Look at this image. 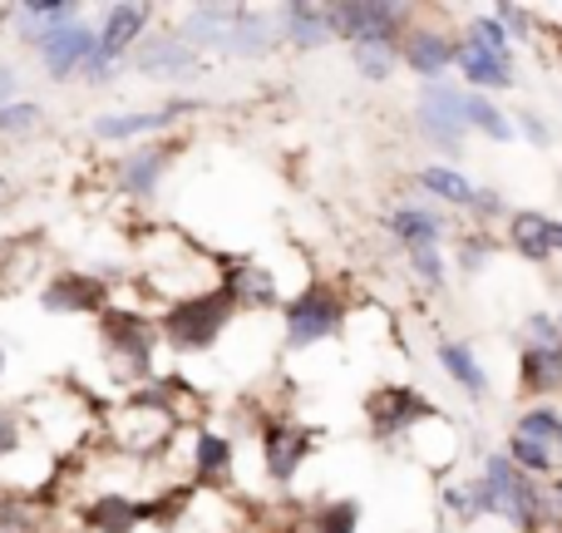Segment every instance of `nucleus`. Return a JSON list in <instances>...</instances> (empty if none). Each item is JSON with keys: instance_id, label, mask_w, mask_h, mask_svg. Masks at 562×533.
Wrapping results in <instances>:
<instances>
[{"instance_id": "obj_28", "label": "nucleus", "mask_w": 562, "mask_h": 533, "mask_svg": "<svg viewBox=\"0 0 562 533\" xmlns=\"http://www.w3.org/2000/svg\"><path fill=\"white\" fill-rule=\"evenodd\" d=\"M415 184L425 188L435 203H449V208H459V213H469V203H474V188L479 184H469L459 168H449V164H425L415 174Z\"/></svg>"}, {"instance_id": "obj_19", "label": "nucleus", "mask_w": 562, "mask_h": 533, "mask_svg": "<svg viewBox=\"0 0 562 533\" xmlns=\"http://www.w3.org/2000/svg\"><path fill=\"white\" fill-rule=\"evenodd\" d=\"M281 45V30L272 10H257V5H237L233 15V35H227V55L233 59H267Z\"/></svg>"}, {"instance_id": "obj_36", "label": "nucleus", "mask_w": 562, "mask_h": 533, "mask_svg": "<svg viewBox=\"0 0 562 533\" xmlns=\"http://www.w3.org/2000/svg\"><path fill=\"white\" fill-rule=\"evenodd\" d=\"M494 253H498V243L488 233H459L454 237V267L464 271V277H479Z\"/></svg>"}, {"instance_id": "obj_30", "label": "nucleus", "mask_w": 562, "mask_h": 533, "mask_svg": "<svg viewBox=\"0 0 562 533\" xmlns=\"http://www.w3.org/2000/svg\"><path fill=\"white\" fill-rule=\"evenodd\" d=\"M464 119H469V134H484V138H494V144H514V114L508 109H498L488 95H474L469 89L464 95Z\"/></svg>"}, {"instance_id": "obj_31", "label": "nucleus", "mask_w": 562, "mask_h": 533, "mask_svg": "<svg viewBox=\"0 0 562 533\" xmlns=\"http://www.w3.org/2000/svg\"><path fill=\"white\" fill-rule=\"evenodd\" d=\"M504 455L514 459L528 479H538V485H548V479L562 475V459L553 455V449H543L538 440H528V435H514V430H508V440H504Z\"/></svg>"}, {"instance_id": "obj_9", "label": "nucleus", "mask_w": 562, "mask_h": 533, "mask_svg": "<svg viewBox=\"0 0 562 533\" xmlns=\"http://www.w3.org/2000/svg\"><path fill=\"white\" fill-rule=\"evenodd\" d=\"M109 297H114V287L104 277H94V271H55L45 281V291H40V307L49 317H104L114 307Z\"/></svg>"}, {"instance_id": "obj_16", "label": "nucleus", "mask_w": 562, "mask_h": 533, "mask_svg": "<svg viewBox=\"0 0 562 533\" xmlns=\"http://www.w3.org/2000/svg\"><path fill=\"white\" fill-rule=\"evenodd\" d=\"M237 469V449L223 430L198 425L193 430V489H227Z\"/></svg>"}, {"instance_id": "obj_26", "label": "nucleus", "mask_w": 562, "mask_h": 533, "mask_svg": "<svg viewBox=\"0 0 562 533\" xmlns=\"http://www.w3.org/2000/svg\"><path fill=\"white\" fill-rule=\"evenodd\" d=\"M233 15H237V5H193L183 15V30H178V35H183L188 45L198 49V55H203V49H217V55H227Z\"/></svg>"}, {"instance_id": "obj_25", "label": "nucleus", "mask_w": 562, "mask_h": 533, "mask_svg": "<svg viewBox=\"0 0 562 533\" xmlns=\"http://www.w3.org/2000/svg\"><path fill=\"white\" fill-rule=\"evenodd\" d=\"M435 360H439V370H445V376L454 380V386L464 390L469 400H484V396H488V370L479 366V351L469 346V341L445 336V341L435 346Z\"/></svg>"}, {"instance_id": "obj_20", "label": "nucleus", "mask_w": 562, "mask_h": 533, "mask_svg": "<svg viewBox=\"0 0 562 533\" xmlns=\"http://www.w3.org/2000/svg\"><path fill=\"white\" fill-rule=\"evenodd\" d=\"M173 154H178V144H144V148H134V154H124V164H119V193L154 198L168 164H173Z\"/></svg>"}, {"instance_id": "obj_22", "label": "nucleus", "mask_w": 562, "mask_h": 533, "mask_svg": "<svg viewBox=\"0 0 562 533\" xmlns=\"http://www.w3.org/2000/svg\"><path fill=\"white\" fill-rule=\"evenodd\" d=\"M217 281H223L227 291L237 297V307H252V311H272L281 307V287H277V271H267L262 263H223L217 271Z\"/></svg>"}, {"instance_id": "obj_40", "label": "nucleus", "mask_w": 562, "mask_h": 533, "mask_svg": "<svg viewBox=\"0 0 562 533\" xmlns=\"http://www.w3.org/2000/svg\"><path fill=\"white\" fill-rule=\"evenodd\" d=\"M514 208L504 203V193L498 188H474V203H469V218H479V223H494V218H508Z\"/></svg>"}, {"instance_id": "obj_39", "label": "nucleus", "mask_w": 562, "mask_h": 533, "mask_svg": "<svg viewBox=\"0 0 562 533\" xmlns=\"http://www.w3.org/2000/svg\"><path fill=\"white\" fill-rule=\"evenodd\" d=\"M514 134L528 138L533 148H553V129H548V119L538 114V109H518V114H514Z\"/></svg>"}, {"instance_id": "obj_35", "label": "nucleus", "mask_w": 562, "mask_h": 533, "mask_svg": "<svg viewBox=\"0 0 562 533\" xmlns=\"http://www.w3.org/2000/svg\"><path fill=\"white\" fill-rule=\"evenodd\" d=\"M405 267H409V277H415L425 291H445L449 287V257H445V247H409Z\"/></svg>"}, {"instance_id": "obj_5", "label": "nucleus", "mask_w": 562, "mask_h": 533, "mask_svg": "<svg viewBox=\"0 0 562 533\" xmlns=\"http://www.w3.org/2000/svg\"><path fill=\"white\" fill-rule=\"evenodd\" d=\"M464 85H454V79H435V85H419L415 95V114H409V124H415V134L425 138L429 148H439V154L459 158L469 144V119H464Z\"/></svg>"}, {"instance_id": "obj_7", "label": "nucleus", "mask_w": 562, "mask_h": 533, "mask_svg": "<svg viewBox=\"0 0 562 533\" xmlns=\"http://www.w3.org/2000/svg\"><path fill=\"white\" fill-rule=\"evenodd\" d=\"M445 410L425 396L419 386H375L366 396V425L375 445H395V440H409L419 425L439 420Z\"/></svg>"}, {"instance_id": "obj_44", "label": "nucleus", "mask_w": 562, "mask_h": 533, "mask_svg": "<svg viewBox=\"0 0 562 533\" xmlns=\"http://www.w3.org/2000/svg\"><path fill=\"white\" fill-rule=\"evenodd\" d=\"M543 495H548V509H553V519L562 524V475H558V479H548Z\"/></svg>"}, {"instance_id": "obj_4", "label": "nucleus", "mask_w": 562, "mask_h": 533, "mask_svg": "<svg viewBox=\"0 0 562 533\" xmlns=\"http://www.w3.org/2000/svg\"><path fill=\"white\" fill-rule=\"evenodd\" d=\"M479 475L494 485V495H498V504H504V514L498 519H508L518 533H548V529H562L558 519H553V509H548V495H543V485L538 479H528L524 469L514 465V459L504 455V449H488L484 455V469Z\"/></svg>"}, {"instance_id": "obj_10", "label": "nucleus", "mask_w": 562, "mask_h": 533, "mask_svg": "<svg viewBox=\"0 0 562 533\" xmlns=\"http://www.w3.org/2000/svg\"><path fill=\"white\" fill-rule=\"evenodd\" d=\"M459 55V35L445 25H409L405 40H400V65L419 79V85H435V79H449V65Z\"/></svg>"}, {"instance_id": "obj_42", "label": "nucleus", "mask_w": 562, "mask_h": 533, "mask_svg": "<svg viewBox=\"0 0 562 533\" xmlns=\"http://www.w3.org/2000/svg\"><path fill=\"white\" fill-rule=\"evenodd\" d=\"M20 445H25V425H20V415L10 406H0V459L20 455Z\"/></svg>"}, {"instance_id": "obj_3", "label": "nucleus", "mask_w": 562, "mask_h": 533, "mask_svg": "<svg viewBox=\"0 0 562 533\" xmlns=\"http://www.w3.org/2000/svg\"><path fill=\"white\" fill-rule=\"evenodd\" d=\"M99 346H104V360L114 370V380H144L154 376V360H158V321L144 317V311H128V307H109L99 317Z\"/></svg>"}, {"instance_id": "obj_18", "label": "nucleus", "mask_w": 562, "mask_h": 533, "mask_svg": "<svg viewBox=\"0 0 562 533\" xmlns=\"http://www.w3.org/2000/svg\"><path fill=\"white\" fill-rule=\"evenodd\" d=\"M385 233L395 237L400 253H409V247H445L449 223H445V213H435V208H425V203H400L395 213L385 218Z\"/></svg>"}, {"instance_id": "obj_43", "label": "nucleus", "mask_w": 562, "mask_h": 533, "mask_svg": "<svg viewBox=\"0 0 562 533\" xmlns=\"http://www.w3.org/2000/svg\"><path fill=\"white\" fill-rule=\"evenodd\" d=\"M15 85H20V75L10 65H0V109L15 104Z\"/></svg>"}, {"instance_id": "obj_17", "label": "nucleus", "mask_w": 562, "mask_h": 533, "mask_svg": "<svg viewBox=\"0 0 562 533\" xmlns=\"http://www.w3.org/2000/svg\"><path fill=\"white\" fill-rule=\"evenodd\" d=\"M277 30L291 49H326L330 40V10L321 0H291V5H277Z\"/></svg>"}, {"instance_id": "obj_23", "label": "nucleus", "mask_w": 562, "mask_h": 533, "mask_svg": "<svg viewBox=\"0 0 562 533\" xmlns=\"http://www.w3.org/2000/svg\"><path fill=\"white\" fill-rule=\"evenodd\" d=\"M518 396L524 400H548V396H562V346L548 351V346H524L518 351Z\"/></svg>"}, {"instance_id": "obj_1", "label": "nucleus", "mask_w": 562, "mask_h": 533, "mask_svg": "<svg viewBox=\"0 0 562 533\" xmlns=\"http://www.w3.org/2000/svg\"><path fill=\"white\" fill-rule=\"evenodd\" d=\"M243 317L237 297L213 281L203 291H188V297H173L164 311H158V341H164L173 356H203L217 341L227 336V326Z\"/></svg>"}, {"instance_id": "obj_32", "label": "nucleus", "mask_w": 562, "mask_h": 533, "mask_svg": "<svg viewBox=\"0 0 562 533\" xmlns=\"http://www.w3.org/2000/svg\"><path fill=\"white\" fill-rule=\"evenodd\" d=\"M360 519H366V504L350 495L340 499H321L306 514V533H360Z\"/></svg>"}, {"instance_id": "obj_29", "label": "nucleus", "mask_w": 562, "mask_h": 533, "mask_svg": "<svg viewBox=\"0 0 562 533\" xmlns=\"http://www.w3.org/2000/svg\"><path fill=\"white\" fill-rule=\"evenodd\" d=\"M514 435L538 440V445L553 449V455L562 459V406H553V400L524 406V410H518V420H514Z\"/></svg>"}, {"instance_id": "obj_45", "label": "nucleus", "mask_w": 562, "mask_h": 533, "mask_svg": "<svg viewBox=\"0 0 562 533\" xmlns=\"http://www.w3.org/2000/svg\"><path fill=\"white\" fill-rule=\"evenodd\" d=\"M5 198H10V178L0 174V203H5Z\"/></svg>"}, {"instance_id": "obj_41", "label": "nucleus", "mask_w": 562, "mask_h": 533, "mask_svg": "<svg viewBox=\"0 0 562 533\" xmlns=\"http://www.w3.org/2000/svg\"><path fill=\"white\" fill-rule=\"evenodd\" d=\"M439 504H445L449 519H459V524H474V499H469V485H445L439 489Z\"/></svg>"}, {"instance_id": "obj_2", "label": "nucleus", "mask_w": 562, "mask_h": 533, "mask_svg": "<svg viewBox=\"0 0 562 533\" xmlns=\"http://www.w3.org/2000/svg\"><path fill=\"white\" fill-rule=\"evenodd\" d=\"M350 321V301L340 297L336 281L311 277L296 297L281 301V351H311L321 341H336Z\"/></svg>"}, {"instance_id": "obj_14", "label": "nucleus", "mask_w": 562, "mask_h": 533, "mask_svg": "<svg viewBox=\"0 0 562 533\" xmlns=\"http://www.w3.org/2000/svg\"><path fill=\"white\" fill-rule=\"evenodd\" d=\"M94 49H99V35L79 20V25H65V30H55V35H45L35 45V55H40V65L49 69V79H75L79 69L94 59Z\"/></svg>"}, {"instance_id": "obj_11", "label": "nucleus", "mask_w": 562, "mask_h": 533, "mask_svg": "<svg viewBox=\"0 0 562 533\" xmlns=\"http://www.w3.org/2000/svg\"><path fill=\"white\" fill-rule=\"evenodd\" d=\"M508 247L524 263L548 267L553 257H562V218H548L538 208H514L508 213Z\"/></svg>"}, {"instance_id": "obj_13", "label": "nucleus", "mask_w": 562, "mask_h": 533, "mask_svg": "<svg viewBox=\"0 0 562 533\" xmlns=\"http://www.w3.org/2000/svg\"><path fill=\"white\" fill-rule=\"evenodd\" d=\"M148 20H154V5L148 0H119V5H104V25L94 30L99 35V55L104 59H124L138 49V40H144Z\"/></svg>"}, {"instance_id": "obj_6", "label": "nucleus", "mask_w": 562, "mask_h": 533, "mask_svg": "<svg viewBox=\"0 0 562 533\" xmlns=\"http://www.w3.org/2000/svg\"><path fill=\"white\" fill-rule=\"evenodd\" d=\"M330 35L346 40V45H400L405 30L419 20L415 5H400V0H330Z\"/></svg>"}, {"instance_id": "obj_37", "label": "nucleus", "mask_w": 562, "mask_h": 533, "mask_svg": "<svg viewBox=\"0 0 562 533\" xmlns=\"http://www.w3.org/2000/svg\"><path fill=\"white\" fill-rule=\"evenodd\" d=\"M40 124H45V109L30 104V99H20V104H5V109H0V138L35 134Z\"/></svg>"}, {"instance_id": "obj_15", "label": "nucleus", "mask_w": 562, "mask_h": 533, "mask_svg": "<svg viewBox=\"0 0 562 533\" xmlns=\"http://www.w3.org/2000/svg\"><path fill=\"white\" fill-rule=\"evenodd\" d=\"M193 99H173L164 109H134V114H99L94 119V138L104 144H124V138H144V134H158V129L178 124L183 114H193Z\"/></svg>"}, {"instance_id": "obj_27", "label": "nucleus", "mask_w": 562, "mask_h": 533, "mask_svg": "<svg viewBox=\"0 0 562 533\" xmlns=\"http://www.w3.org/2000/svg\"><path fill=\"white\" fill-rule=\"evenodd\" d=\"M79 524L89 533H134L144 529V514H138V499L128 495H99L79 509Z\"/></svg>"}, {"instance_id": "obj_12", "label": "nucleus", "mask_w": 562, "mask_h": 533, "mask_svg": "<svg viewBox=\"0 0 562 533\" xmlns=\"http://www.w3.org/2000/svg\"><path fill=\"white\" fill-rule=\"evenodd\" d=\"M454 69H459V79H464V89H474V95H488V99L518 85V65H514V59L488 55V49L479 45V40H469V35H459Z\"/></svg>"}, {"instance_id": "obj_24", "label": "nucleus", "mask_w": 562, "mask_h": 533, "mask_svg": "<svg viewBox=\"0 0 562 533\" xmlns=\"http://www.w3.org/2000/svg\"><path fill=\"white\" fill-rule=\"evenodd\" d=\"M10 20H20V40H30V45H40L45 35H55V30L65 25H79V15H85V5H75V0H25V5L5 10Z\"/></svg>"}, {"instance_id": "obj_33", "label": "nucleus", "mask_w": 562, "mask_h": 533, "mask_svg": "<svg viewBox=\"0 0 562 533\" xmlns=\"http://www.w3.org/2000/svg\"><path fill=\"white\" fill-rule=\"evenodd\" d=\"M350 65H356L360 79L385 85V79L400 69V45H370V40H360V45H350Z\"/></svg>"}, {"instance_id": "obj_47", "label": "nucleus", "mask_w": 562, "mask_h": 533, "mask_svg": "<svg viewBox=\"0 0 562 533\" xmlns=\"http://www.w3.org/2000/svg\"><path fill=\"white\" fill-rule=\"evenodd\" d=\"M0 370H5V351H0Z\"/></svg>"}, {"instance_id": "obj_38", "label": "nucleus", "mask_w": 562, "mask_h": 533, "mask_svg": "<svg viewBox=\"0 0 562 533\" xmlns=\"http://www.w3.org/2000/svg\"><path fill=\"white\" fill-rule=\"evenodd\" d=\"M524 346H548V351L562 346V331H558L553 311H528L524 317Z\"/></svg>"}, {"instance_id": "obj_34", "label": "nucleus", "mask_w": 562, "mask_h": 533, "mask_svg": "<svg viewBox=\"0 0 562 533\" xmlns=\"http://www.w3.org/2000/svg\"><path fill=\"white\" fill-rule=\"evenodd\" d=\"M459 35L479 40V45H484L488 55H498V59H514V65H518V55H514V40H508V30L498 25V15H494V10H474V15H469V25L459 30Z\"/></svg>"}, {"instance_id": "obj_46", "label": "nucleus", "mask_w": 562, "mask_h": 533, "mask_svg": "<svg viewBox=\"0 0 562 533\" xmlns=\"http://www.w3.org/2000/svg\"><path fill=\"white\" fill-rule=\"evenodd\" d=\"M553 317H558V331H562V311H553Z\"/></svg>"}, {"instance_id": "obj_21", "label": "nucleus", "mask_w": 562, "mask_h": 533, "mask_svg": "<svg viewBox=\"0 0 562 533\" xmlns=\"http://www.w3.org/2000/svg\"><path fill=\"white\" fill-rule=\"evenodd\" d=\"M198 49L188 45L183 35H148L144 45L134 49V69L138 75H148V79H168V75H188V69H198Z\"/></svg>"}, {"instance_id": "obj_8", "label": "nucleus", "mask_w": 562, "mask_h": 533, "mask_svg": "<svg viewBox=\"0 0 562 533\" xmlns=\"http://www.w3.org/2000/svg\"><path fill=\"white\" fill-rule=\"evenodd\" d=\"M321 449L316 425H296V420H262V469L272 485H291L306 469V459Z\"/></svg>"}]
</instances>
